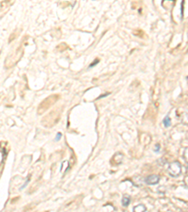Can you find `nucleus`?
Instances as JSON below:
<instances>
[{
	"label": "nucleus",
	"instance_id": "obj_7",
	"mask_svg": "<svg viewBox=\"0 0 188 212\" xmlns=\"http://www.w3.org/2000/svg\"><path fill=\"white\" fill-rule=\"evenodd\" d=\"M183 158L185 159V161L188 163V147L183 152Z\"/></svg>",
	"mask_w": 188,
	"mask_h": 212
},
{
	"label": "nucleus",
	"instance_id": "obj_1",
	"mask_svg": "<svg viewBox=\"0 0 188 212\" xmlns=\"http://www.w3.org/2000/svg\"><path fill=\"white\" fill-rule=\"evenodd\" d=\"M168 172L172 177H177L182 173V165L179 161H173L168 165Z\"/></svg>",
	"mask_w": 188,
	"mask_h": 212
},
{
	"label": "nucleus",
	"instance_id": "obj_11",
	"mask_svg": "<svg viewBox=\"0 0 188 212\" xmlns=\"http://www.w3.org/2000/svg\"><path fill=\"white\" fill-rule=\"evenodd\" d=\"M98 62H99V60H95V62H93V63H91V64L89 65V67H92V66L96 65L97 63H98Z\"/></svg>",
	"mask_w": 188,
	"mask_h": 212
},
{
	"label": "nucleus",
	"instance_id": "obj_6",
	"mask_svg": "<svg viewBox=\"0 0 188 212\" xmlns=\"http://www.w3.org/2000/svg\"><path fill=\"white\" fill-rule=\"evenodd\" d=\"M163 124H164V126H165L166 127H168V126H170V124H171V123H170V118H169L168 115H166L165 118H164Z\"/></svg>",
	"mask_w": 188,
	"mask_h": 212
},
{
	"label": "nucleus",
	"instance_id": "obj_4",
	"mask_svg": "<svg viewBox=\"0 0 188 212\" xmlns=\"http://www.w3.org/2000/svg\"><path fill=\"white\" fill-rule=\"evenodd\" d=\"M147 210V207H146L144 205L142 204H139L137 206H135L133 209V212H145Z\"/></svg>",
	"mask_w": 188,
	"mask_h": 212
},
{
	"label": "nucleus",
	"instance_id": "obj_8",
	"mask_svg": "<svg viewBox=\"0 0 188 212\" xmlns=\"http://www.w3.org/2000/svg\"><path fill=\"white\" fill-rule=\"evenodd\" d=\"M183 184H184V187L187 188V189H188V175H186L185 177H184V179H183Z\"/></svg>",
	"mask_w": 188,
	"mask_h": 212
},
{
	"label": "nucleus",
	"instance_id": "obj_3",
	"mask_svg": "<svg viewBox=\"0 0 188 212\" xmlns=\"http://www.w3.org/2000/svg\"><path fill=\"white\" fill-rule=\"evenodd\" d=\"M130 202H131V197L127 195V194H125L122 197V200H121V204H122L123 207H128L129 205H130Z\"/></svg>",
	"mask_w": 188,
	"mask_h": 212
},
{
	"label": "nucleus",
	"instance_id": "obj_5",
	"mask_svg": "<svg viewBox=\"0 0 188 212\" xmlns=\"http://www.w3.org/2000/svg\"><path fill=\"white\" fill-rule=\"evenodd\" d=\"M180 120L183 124H188V113L183 112L180 115Z\"/></svg>",
	"mask_w": 188,
	"mask_h": 212
},
{
	"label": "nucleus",
	"instance_id": "obj_10",
	"mask_svg": "<svg viewBox=\"0 0 188 212\" xmlns=\"http://www.w3.org/2000/svg\"><path fill=\"white\" fill-rule=\"evenodd\" d=\"M159 150H160V145L159 144H156L155 145V148H154V151L155 152H159Z\"/></svg>",
	"mask_w": 188,
	"mask_h": 212
},
{
	"label": "nucleus",
	"instance_id": "obj_2",
	"mask_svg": "<svg viewBox=\"0 0 188 212\" xmlns=\"http://www.w3.org/2000/svg\"><path fill=\"white\" fill-rule=\"evenodd\" d=\"M160 175H151L146 177L145 179V182L147 185H156V184H158V182L160 181Z\"/></svg>",
	"mask_w": 188,
	"mask_h": 212
},
{
	"label": "nucleus",
	"instance_id": "obj_9",
	"mask_svg": "<svg viewBox=\"0 0 188 212\" xmlns=\"http://www.w3.org/2000/svg\"><path fill=\"white\" fill-rule=\"evenodd\" d=\"M60 138H61V133H57V138L55 139V141H60Z\"/></svg>",
	"mask_w": 188,
	"mask_h": 212
}]
</instances>
